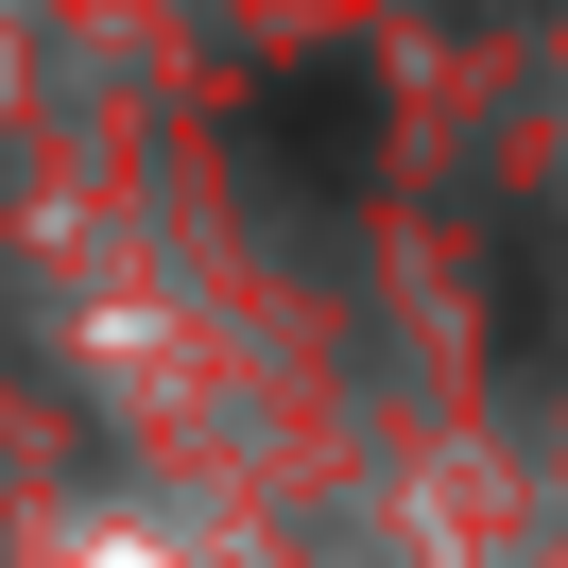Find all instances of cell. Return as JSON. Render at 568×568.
<instances>
[{
    "label": "cell",
    "instance_id": "1",
    "mask_svg": "<svg viewBox=\"0 0 568 568\" xmlns=\"http://www.w3.org/2000/svg\"><path fill=\"white\" fill-rule=\"evenodd\" d=\"M258 121H276V173H362L379 87H362V70H276V87H258Z\"/></svg>",
    "mask_w": 568,
    "mask_h": 568
}]
</instances>
